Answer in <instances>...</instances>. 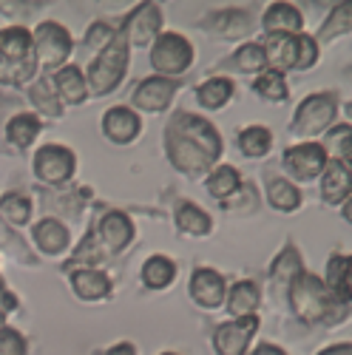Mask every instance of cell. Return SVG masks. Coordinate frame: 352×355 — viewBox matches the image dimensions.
<instances>
[{
	"mask_svg": "<svg viewBox=\"0 0 352 355\" xmlns=\"http://www.w3.org/2000/svg\"><path fill=\"white\" fill-rule=\"evenodd\" d=\"M222 151V134L204 116H196L191 111H176L168 120L165 154L179 173L199 180V176L213 171Z\"/></svg>",
	"mask_w": 352,
	"mask_h": 355,
	"instance_id": "obj_1",
	"label": "cell"
},
{
	"mask_svg": "<svg viewBox=\"0 0 352 355\" xmlns=\"http://www.w3.org/2000/svg\"><path fill=\"white\" fill-rule=\"evenodd\" d=\"M290 307L304 324H335L346 315V304H341L335 295L327 290L315 273L301 270L287 287Z\"/></svg>",
	"mask_w": 352,
	"mask_h": 355,
	"instance_id": "obj_2",
	"label": "cell"
},
{
	"mask_svg": "<svg viewBox=\"0 0 352 355\" xmlns=\"http://www.w3.org/2000/svg\"><path fill=\"white\" fill-rule=\"evenodd\" d=\"M37 54L32 46V32L23 26L0 28V85L23 88L37 74Z\"/></svg>",
	"mask_w": 352,
	"mask_h": 355,
	"instance_id": "obj_3",
	"label": "cell"
},
{
	"mask_svg": "<svg viewBox=\"0 0 352 355\" xmlns=\"http://www.w3.org/2000/svg\"><path fill=\"white\" fill-rule=\"evenodd\" d=\"M128 40H125V32L120 28V32L114 35V40L94 57L91 66H88L85 71V85L88 92L103 97V94H111L116 85L123 83L125 71H128Z\"/></svg>",
	"mask_w": 352,
	"mask_h": 355,
	"instance_id": "obj_4",
	"label": "cell"
},
{
	"mask_svg": "<svg viewBox=\"0 0 352 355\" xmlns=\"http://www.w3.org/2000/svg\"><path fill=\"white\" fill-rule=\"evenodd\" d=\"M267 63H279L290 71H307L318 60V43L310 35H292V37H264L261 43Z\"/></svg>",
	"mask_w": 352,
	"mask_h": 355,
	"instance_id": "obj_5",
	"label": "cell"
},
{
	"mask_svg": "<svg viewBox=\"0 0 352 355\" xmlns=\"http://www.w3.org/2000/svg\"><path fill=\"white\" fill-rule=\"evenodd\" d=\"M335 114H338V97L333 92H321V94H310L301 100V105L296 108V116H292V125L290 131L307 139L315 137L321 131L333 128L335 123Z\"/></svg>",
	"mask_w": 352,
	"mask_h": 355,
	"instance_id": "obj_6",
	"label": "cell"
},
{
	"mask_svg": "<svg viewBox=\"0 0 352 355\" xmlns=\"http://www.w3.org/2000/svg\"><path fill=\"white\" fill-rule=\"evenodd\" d=\"M193 46L188 37H182L179 32H159V37L151 46V66L159 77H176L185 74L193 66Z\"/></svg>",
	"mask_w": 352,
	"mask_h": 355,
	"instance_id": "obj_7",
	"label": "cell"
},
{
	"mask_svg": "<svg viewBox=\"0 0 352 355\" xmlns=\"http://www.w3.org/2000/svg\"><path fill=\"white\" fill-rule=\"evenodd\" d=\"M32 46H35V54H37V63L51 71V69L63 66L69 60L71 35H69L66 26L54 23V20H46L32 32Z\"/></svg>",
	"mask_w": 352,
	"mask_h": 355,
	"instance_id": "obj_8",
	"label": "cell"
},
{
	"mask_svg": "<svg viewBox=\"0 0 352 355\" xmlns=\"http://www.w3.org/2000/svg\"><path fill=\"white\" fill-rule=\"evenodd\" d=\"M77 168V157L71 148L60 145V142H49L40 145L35 154V176L43 185H63L74 176Z\"/></svg>",
	"mask_w": 352,
	"mask_h": 355,
	"instance_id": "obj_9",
	"label": "cell"
},
{
	"mask_svg": "<svg viewBox=\"0 0 352 355\" xmlns=\"http://www.w3.org/2000/svg\"><path fill=\"white\" fill-rule=\"evenodd\" d=\"M327 148L318 145V142H301V145H292L284 151L281 165L287 168V173L299 182H313L315 176L324 173L327 168Z\"/></svg>",
	"mask_w": 352,
	"mask_h": 355,
	"instance_id": "obj_10",
	"label": "cell"
},
{
	"mask_svg": "<svg viewBox=\"0 0 352 355\" xmlns=\"http://www.w3.org/2000/svg\"><path fill=\"white\" fill-rule=\"evenodd\" d=\"M91 233H94V242H97L103 259L108 261L114 256H120L131 245V239H134V222L123 211H111V214H105L100 219L97 230H91Z\"/></svg>",
	"mask_w": 352,
	"mask_h": 355,
	"instance_id": "obj_11",
	"label": "cell"
},
{
	"mask_svg": "<svg viewBox=\"0 0 352 355\" xmlns=\"http://www.w3.org/2000/svg\"><path fill=\"white\" fill-rule=\"evenodd\" d=\"M159 28H162V12L157 3H139L125 20H123V32L128 46L145 49L148 43H154L159 37Z\"/></svg>",
	"mask_w": 352,
	"mask_h": 355,
	"instance_id": "obj_12",
	"label": "cell"
},
{
	"mask_svg": "<svg viewBox=\"0 0 352 355\" xmlns=\"http://www.w3.org/2000/svg\"><path fill=\"white\" fill-rule=\"evenodd\" d=\"M258 330V318L256 315H245V318H233L216 327L213 333V349L216 355H245L250 338Z\"/></svg>",
	"mask_w": 352,
	"mask_h": 355,
	"instance_id": "obj_13",
	"label": "cell"
},
{
	"mask_svg": "<svg viewBox=\"0 0 352 355\" xmlns=\"http://www.w3.org/2000/svg\"><path fill=\"white\" fill-rule=\"evenodd\" d=\"M199 28H204L208 35H219L222 40H239L253 32V15L247 9H219L211 12L204 20H199Z\"/></svg>",
	"mask_w": 352,
	"mask_h": 355,
	"instance_id": "obj_14",
	"label": "cell"
},
{
	"mask_svg": "<svg viewBox=\"0 0 352 355\" xmlns=\"http://www.w3.org/2000/svg\"><path fill=\"white\" fill-rule=\"evenodd\" d=\"M179 83L176 80H168V77H148L142 80L134 94H131V103L139 108V111H148V114H157V111H165L176 94Z\"/></svg>",
	"mask_w": 352,
	"mask_h": 355,
	"instance_id": "obj_15",
	"label": "cell"
},
{
	"mask_svg": "<svg viewBox=\"0 0 352 355\" xmlns=\"http://www.w3.org/2000/svg\"><path fill=\"white\" fill-rule=\"evenodd\" d=\"M191 299L202 307V310H216L225 304L227 295V284L222 279V273L211 270V268H199L191 273Z\"/></svg>",
	"mask_w": 352,
	"mask_h": 355,
	"instance_id": "obj_16",
	"label": "cell"
},
{
	"mask_svg": "<svg viewBox=\"0 0 352 355\" xmlns=\"http://www.w3.org/2000/svg\"><path fill=\"white\" fill-rule=\"evenodd\" d=\"M261 28H264V37H292V35H301L304 17L292 3H273L261 17Z\"/></svg>",
	"mask_w": 352,
	"mask_h": 355,
	"instance_id": "obj_17",
	"label": "cell"
},
{
	"mask_svg": "<svg viewBox=\"0 0 352 355\" xmlns=\"http://www.w3.org/2000/svg\"><path fill=\"white\" fill-rule=\"evenodd\" d=\"M103 131H105V137L111 142L128 145V142H134L139 137V116L125 105H114L103 116Z\"/></svg>",
	"mask_w": 352,
	"mask_h": 355,
	"instance_id": "obj_18",
	"label": "cell"
},
{
	"mask_svg": "<svg viewBox=\"0 0 352 355\" xmlns=\"http://www.w3.org/2000/svg\"><path fill=\"white\" fill-rule=\"evenodd\" d=\"M324 182H321V199L327 205H341L346 202L349 196V188H352V180H349V165L338 162V159H327V168H324Z\"/></svg>",
	"mask_w": 352,
	"mask_h": 355,
	"instance_id": "obj_19",
	"label": "cell"
},
{
	"mask_svg": "<svg viewBox=\"0 0 352 355\" xmlns=\"http://www.w3.org/2000/svg\"><path fill=\"white\" fill-rule=\"evenodd\" d=\"M71 290L82 302H100L111 293V279L94 268H80L71 273Z\"/></svg>",
	"mask_w": 352,
	"mask_h": 355,
	"instance_id": "obj_20",
	"label": "cell"
},
{
	"mask_svg": "<svg viewBox=\"0 0 352 355\" xmlns=\"http://www.w3.org/2000/svg\"><path fill=\"white\" fill-rule=\"evenodd\" d=\"M32 236H35V245H37L46 256H60V253H66V248H69V242H71L66 225L57 222V219H43V222H37L35 230H32Z\"/></svg>",
	"mask_w": 352,
	"mask_h": 355,
	"instance_id": "obj_21",
	"label": "cell"
},
{
	"mask_svg": "<svg viewBox=\"0 0 352 355\" xmlns=\"http://www.w3.org/2000/svg\"><path fill=\"white\" fill-rule=\"evenodd\" d=\"M51 83H54L57 97H60L63 103H69V105L85 103L88 85H85V74L77 66H63L57 74H51Z\"/></svg>",
	"mask_w": 352,
	"mask_h": 355,
	"instance_id": "obj_22",
	"label": "cell"
},
{
	"mask_svg": "<svg viewBox=\"0 0 352 355\" xmlns=\"http://www.w3.org/2000/svg\"><path fill=\"white\" fill-rule=\"evenodd\" d=\"M301 270H304V264H301L299 248L292 245V242H287V245L279 250V256L273 259V264H270V282H273L276 290H281V287L287 290L290 282L296 279Z\"/></svg>",
	"mask_w": 352,
	"mask_h": 355,
	"instance_id": "obj_23",
	"label": "cell"
},
{
	"mask_svg": "<svg viewBox=\"0 0 352 355\" xmlns=\"http://www.w3.org/2000/svg\"><path fill=\"white\" fill-rule=\"evenodd\" d=\"M225 299H227V313L233 318H245V315H256V307L261 302V293H258V284L256 282L245 279V282L233 284Z\"/></svg>",
	"mask_w": 352,
	"mask_h": 355,
	"instance_id": "obj_24",
	"label": "cell"
},
{
	"mask_svg": "<svg viewBox=\"0 0 352 355\" xmlns=\"http://www.w3.org/2000/svg\"><path fill=\"white\" fill-rule=\"evenodd\" d=\"M219 69H230V71H242V74H258L267 69V54H264L261 43H245L233 51Z\"/></svg>",
	"mask_w": 352,
	"mask_h": 355,
	"instance_id": "obj_25",
	"label": "cell"
},
{
	"mask_svg": "<svg viewBox=\"0 0 352 355\" xmlns=\"http://www.w3.org/2000/svg\"><path fill=\"white\" fill-rule=\"evenodd\" d=\"M253 92L267 103H284L290 97V85H287L284 71L273 66V69L258 71V77L253 80Z\"/></svg>",
	"mask_w": 352,
	"mask_h": 355,
	"instance_id": "obj_26",
	"label": "cell"
},
{
	"mask_svg": "<svg viewBox=\"0 0 352 355\" xmlns=\"http://www.w3.org/2000/svg\"><path fill=\"white\" fill-rule=\"evenodd\" d=\"M233 94H236V85H233V80H227V77H211V80H204L196 88L199 105L213 108V111L216 108H225L233 100Z\"/></svg>",
	"mask_w": 352,
	"mask_h": 355,
	"instance_id": "obj_27",
	"label": "cell"
},
{
	"mask_svg": "<svg viewBox=\"0 0 352 355\" xmlns=\"http://www.w3.org/2000/svg\"><path fill=\"white\" fill-rule=\"evenodd\" d=\"M204 188H208V193L219 202H227L233 193H236L242 188V176L239 171L233 165H219L208 173V182H204Z\"/></svg>",
	"mask_w": 352,
	"mask_h": 355,
	"instance_id": "obj_28",
	"label": "cell"
},
{
	"mask_svg": "<svg viewBox=\"0 0 352 355\" xmlns=\"http://www.w3.org/2000/svg\"><path fill=\"white\" fill-rule=\"evenodd\" d=\"M176 279V261L168 256H151L142 264V282L151 290H165Z\"/></svg>",
	"mask_w": 352,
	"mask_h": 355,
	"instance_id": "obj_29",
	"label": "cell"
},
{
	"mask_svg": "<svg viewBox=\"0 0 352 355\" xmlns=\"http://www.w3.org/2000/svg\"><path fill=\"white\" fill-rule=\"evenodd\" d=\"M176 227H179L185 236H208L211 227H213V222H211L208 214L199 208V205L182 202L179 208H176Z\"/></svg>",
	"mask_w": 352,
	"mask_h": 355,
	"instance_id": "obj_30",
	"label": "cell"
},
{
	"mask_svg": "<svg viewBox=\"0 0 352 355\" xmlns=\"http://www.w3.org/2000/svg\"><path fill=\"white\" fill-rule=\"evenodd\" d=\"M40 128L43 125H40V120L35 114H17L6 123V139L15 148H20V151H26V148L35 142V137L40 134Z\"/></svg>",
	"mask_w": 352,
	"mask_h": 355,
	"instance_id": "obj_31",
	"label": "cell"
},
{
	"mask_svg": "<svg viewBox=\"0 0 352 355\" xmlns=\"http://www.w3.org/2000/svg\"><path fill=\"white\" fill-rule=\"evenodd\" d=\"M28 103H32L43 116H60L63 114V105L57 103V92H54V83H51V74L40 77L32 88H28Z\"/></svg>",
	"mask_w": 352,
	"mask_h": 355,
	"instance_id": "obj_32",
	"label": "cell"
},
{
	"mask_svg": "<svg viewBox=\"0 0 352 355\" xmlns=\"http://www.w3.org/2000/svg\"><path fill=\"white\" fill-rule=\"evenodd\" d=\"M327 290L341 304H349V259L344 253H335L327 264Z\"/></svg>",
	"mask_w": 352,
	"mask_h": 355,
	"instance_id": "obj_33",
	"label": "cell"
},
{
	"mask_svg": "<svg viewBox=\"0 0 352 355\" xmlns=\"http://www.w3.org/2000/svg\"><path fill=\"white\" fill-rule=\"evenodd\" d=\"M267 202L273 205L276 211L292 214V211H299L301 193H299L296 185L287 182V180H270V182H267Z\"/></svg>",
	"mask_w": 352,
	"mask_h": 355,
	"instance_id": "obj_34",
	"label": "cell"
},
{
	"mask_svg": "<svg viewBox=\"0 0 352 355\" xmlns=\"http://www.w3.org/2000/svg\"><path fill=\"white\" fill-rule=\"evenodd\" d=\"M239 148L245 157H267L273 148V134L264 125H247L239 134Z\"/></svg>",
	"mask_w": 352,
	"mask_h": 355,
	"instance_id": "obj_35",
	"label": "cell"
},
{
	"mask_svg": "<svg viewBox=\"0 0 352 355\" xmlns=\"http://www.w3.org/2000/svg\"><path fill=\"white\" fill-rule=\"evenodd\" d=\"M349 26H352V6H349V3H338V6L333 9L330 20L321 26L318 40H321V43H335V40H341V37L349 35ZM318 40H315V43H318Z\"/></svg>",
	"mask_w": 352,
	"mask_h": 355,
	"instance_id": "obj_36",
	"label": "cell"
},
{
	"mask_svg": "<svg viewBox=\"0 0 352 355\" xmlns=\"http://www.w3.org/2000/svg\"><path fill=\"white\" fill-rule=\"evenodd\" d=\"M0 216H3L9 225H26L28 216H32V202L23 193H6L0 196Z\"/></svg>",
	"mask_w": 352,
	"mask_h": 355,
	"instance_id": "obj_37",
	"label": "cell"
},
{
	"mask_svg": "<svg viewBox=\"0 0 352 355\" xmlns=\"http://www.w3.org/2000/svg\"><path fill=\"white\" fill-rule=\"evenodd\" d=\"M327 145L333 148V157H330V159H338V162L349 165V125H346V123L330 128Z\"/></svg>",
	"mask_w": 352,
	"mask_h": 355,
	"instance_id": "obj_38",
	"label": "cell"
},
{
	"mask_svg": "<svg viewBox=\"0 0 352 355\" xmlns=\"http://www.w3.org/2000/svg\"><path fill=\"white\" fill-rule=\"evenodd\" d=\"M114 28H111V23H105V20H97V23H91V28H88V37H85V46L91 49V51H103L111 40H114Z\"/></svg>",
	"mask_w": 352,
	"mask_h": 355,
	"instance_id": "obj_39",
	"label": "cell"
},
{
	"mask_svg": "<svg viewBox=\"0 0 352 355\" xmlns=\"http://www.w3.org/2000/svg\"><path fill=\"white\" fill-rule=\"evenodd\" d=\"M26 349H28V344L17 330H12V327L0 330V355H26Z\"/></svg>",
	"mask_w": 352,
	"mask_h": 355,
	"instance_id": "obj_40",
	"label": "cell"
},
{
	"mask_svg": "<svg viewBox=\"0 0 352 355\" xmlns=\"http://www.w3.org/2000/svg\"><path fill=\"white\" fill-rule=\"evenodd\" d=\"M40 9H43V3H3V0H0V12L9 17H32Z\"/></svg>",
	"mask_w": 352,
	"mask_h": 355,
	"instance_id": "obj_41",
	"label": "cell"
},
{
	"mask_svg": "<svg viewBox=\"0 0 352 355\" xmlns=\"http://www.w3.org/2000/svg\"><path fill=\"white\" fill-rule=\"evenodd\" d=\"M97 355H100V352H97ZM103 355H137V347L128 344V341H123V344H114L111 349H105Z\"/></svg>",
	"mask_w": 352,
	"mask_h": 355,
	"instance_id": "obj_42",
	"label": "cell"
},
{
	"mask_svg": "<svg viewBox=\"0 0 352 355\" xmlns=\"http://www.w3.org/2000/svg\"><path fill=\"white\" fill-rule=\"evenodd\" d=\"M318 355H352V347L349 344H333L327 349H321Z\"/></svg>",
	"mask_w": 352,
	"mask_h": 355,
	"instance_id": "obj_43",
	"label": "cell"
},
{
	"mask_svg": "<svg viewBox=\"0 0 352 355\" xmlns=\"http://www.w3.org/2000/svg\"><path fill=\"white\" fill-rule=\"evenodd\" d=\"M253 355H287V352L279 349L276 344H258V347L253 349Z\"/></svg>",
	"mask_w": 352,
	"mask_h": 355,
	"instance_id": "obj_44",
	"label": "cell"
},
{
	"mask_svg": "<svg viewBox=\"0 0 352 355\" xmlns=\"http://www.w3.org/2000/svg\"><path fill=\"white\" fill-rule=\"evenodd\" d=\"M3 327H6V313L0 310V330H3Z\"/></svg>",
	"mask_w": 352,
	"mask_h": 355,
	"instance_id": "obj_45",
	"label": "cell"
},
{
	"mask_svg": "<svg viewBox=\"0 0 352 355\" xmlns=\"http://www.w3.org/2000/svg\"><path fill=\"white\" fill-rule=\"evenodd\" d=\"M6 290V284H3V279H0V293H3Z\"/></svg>",
	"mask_w": 352,
	"mask_h": 355,
	"instance_id": "obj_46",
	"label": "cell"
},
{
	"mask_svg": "<svg viewBox=\"0 0 352 355\" xmlns=\"http://www.w3.org/2000/svg\"><path fill=\"white\" fill-rule=\"evenodd\" d=\"M162 355H179V352H162Z\"/></svg>",
	"mask_w": 352,
	"mask_h": 355,
	"instance_id": "obj_47",
	"label": "cell"
},
{
	"mask_svg": "<svg viewBox=\"0 0 352 355\" xmlns=\"http://www.w3.org/2000/svg\"><path fill=\"white\" fill-rule=\"evenodd\" d=\"M3 100H6V97H3V94H0V105H3Z\"/></svg>",
	"mask_w": 352,
	"mask_h": 355,
	"instance_id": "obj_48",
	"label": "cell"
}]
</instances>
